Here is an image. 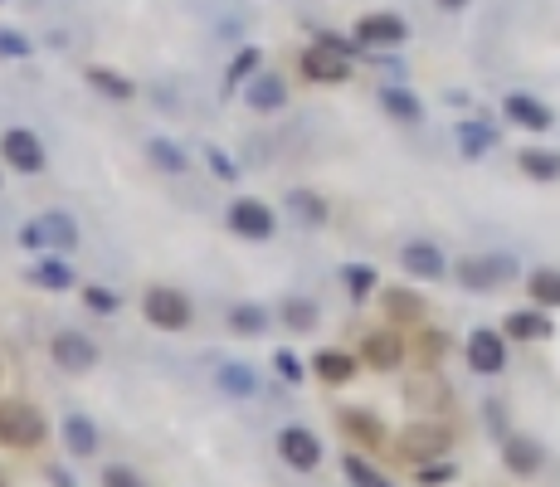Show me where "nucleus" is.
<instances>
[{"mask_svg":"<svg viewBox=\"0 0 560 487\" xmlns=\"http://www.w3.org/2000/svg\"><path fill=\"white\" fill-rule=\"evenodd\" d=\"M351 44L341 35H317V44L302 54V78L312 83H346L351 78Z\"/></svg>","mask_w":560,"mask_h":487,"instance_id":"obj_1","label":"nucleus"},{"mask_svg":"<svg viewBox=\"0 0 560 487\" xmlns=\"http://www.w3.org/2000/svg\"><path fill=\"white\" fill-rule=\"evenodd\" d=\"M20 249H30V254H69L78 244V225L69 220V215H39V220H30V225H20Z\"/></svg>","mask_w":560,"mask_h":487,"instance_id":"obj_2","label":"nucleus"},{"mask_svg":"<svg viewBox=\"0 0 560 487\" xmlns=\"http://www.w3.org/2000/svg\"><path fill=\"white\" fill-rule=\"evenodd\" d=\"M44 414L20 400H0V444L5 449H39L44 444Z\"/></svg>","mask_w":560,"mask_h":487,"instance_id":"obj_3","label":"nucleus"},{"mask_svg":"<svg viewBox=\"0 0 560 487\" xmlns=\"http://www.w3.org/2000/svg\"><path fill=\"white\" fill-rule=\"evenodd\" d=\"M142 312H147L151 327H161V332H186L190 317H195V307L181 288H166V283H156L147 288V298H142Z\"/></svg>","mask_w":560,"mask_h":487,"instance_id":"obj_4","label":"nucleus"},{"mask_svg":"<svg viewBox=\"0 0 560 487\" xmlns=\"http://www.w3.org/2000/svg\"><path fill=\"white\" fill-rule=\"evenodd\" d=\"M395 449H400V458H410V463H434L439 453H448V449H453V434H448L444 424H429V419H414L410 429H400Z\"/></svg>","mask_w":560,"mask_h":487,"instance_id":"obj_5","label":"nucleus"},{"mask_svg":"<svg viewBox=\"0 0 560 487\" xmlns=\"http://www.w3.org/2000/svg\"><path fill=\"white\" fill-rule=\"evenodd\" d=\"M512 273H517V263L507 259V254H478V259H458V283H463V288H473V293H492V288H502Z\"/></svg>","mask_w":560,"mask_h":487,"instance_id":"obj_6","label":"nucleus"},{"mask_svg":"<svg viewBox=\"0 0 560 487\" xmlns=\"http://www.w3.org/2000/svg\"><path fill=\"white\" fill-rule=\"evenodd\" d=\"M0 156H5V166L20 171V176L44 171V142H39L30 127H10V132L0 137Z\"/></svg>","mask_w":560,"mask_h":487,"instance_id":"obj_7","label":"nucleus"},{"mask_svg":"<svg viewBox=\"0 0 560 487\" xmlns=\"http://www.w3.org/2000/svg\"><path fill=\"white\" fill-rule=\"evenodd\" d=\"M49 356H54V366L69 375H83L98 366V341L83 337V332H59V337L49 341Z\"/></svg>","mask_w":560,"mask_h":487,"instance_id":"obj_8","label":"nucleus"},{"mask_svg":"<svg viewBox=\"0 0 560 487\" xmlns=\"http://www.w3.org/2000/svg\"><path fill=\"white\" fill-rule=\"evenodd\" d=\"M224 220H229V229H234L239 239H273V229H278V215H273L263 200H249V195L234 200Z\"/></svg>","mask_w":560,"mask_h":487,"instance_id":"obj_9","label":"nucleus"},{"mask_svg":"<svg viewBox=\"0 0 560 487\" xmlns=\"http://www.w3.org/2000/svg\"><path fill=\"white\" fill-rule=\"evenodd\" d=\"M507 366V332H492V327H478L468 337V371L478 375H497Z\"/></svg>","mask_w":560,"mask_h":487,"instance_id":"obj_10","label":"nucleus"},{"mask_svg":"<svg viewBox=\"0 0 560 487\" xmlns=\"http://www.w3.org/2000/svg\"><path fill=\"white\" fill-rule=\"evenodd\" d=\"M278 453H283V463H288V468H298V473H312V468L322 463V444H317V434H312V429H302V424H293V429H283V434H278Z\"/></svg>","mask_w":560,"mask_h":487,"instance_id":"obj_11","label":"nucleus"},{"mask_svg":"<svg viewBox=\"0 0 560 487\" xmlns=\"http://www.w3.org/2000/svg\"><path fill=\"white\" fill-rule=\"evenodd\" d=\"M405 35H410V25L400 15H390V10H375V15H361L356 20V39L361 44H380L385 49V44H400Z\"/></svg>","mask_w":560,"mask_h":487,"instance_id":"obj_12","label":"nucleus"},{"mask_svg":"<svg viewBox=\"0 0 560 487\" xmlns=\"http://www.w3.org/2000/svg\"><path fill=\"white\" fill-rule=\"evenodd\" d=\"M361 361L375 366V371H395L405 361V341L395 337L390 327H380V332H371V337L361 341Z\"/></svg>","mask_w":560,"mask_h":487,"instance_id":"obj_13","label":"nucleus"},{"mask_svg":"<svg viewBox=\"0 0 560 487\" xmlns=\"http://www.w3.org/2000/svg\"><path fill=\"white\" fill-rule=\"evenodd\" d=\"M502 113H507V122H517V127H526V132H546V127L556 122L551 108L536 103L531 93H507V98H502Z\"/></svg>","mask_w":560,"mask_h":487,"instance_id":"obj_14","label":"nucleus"},{"mask_svg":"<svg viewBox=\"0 0 560 487\" xmlns=\"http://www.w3.org/2000/svg\"><path fill=\"white\" fill-rule=\"evenodd\" d=\"M400 263H405V273H410V278H424V283H439V278L448 273L444 254H439L434 244H419V239L400 249Z\"/></svg>","mask_w":560,"mask_h":487,"instance_id":"obj_15","label":"nucleus"},{"mask_svg":"<svg viewBox=\"0 0 560 487\" xmlns=\"http://www.w3.org/2000/svg\"><path fill=\"white\" fill-rule=\"evenodd\" d=\"M336 424H341V434L356 439L361 449H380V444H385V424H380L371 410H341Z\"/></svg>","mask_w":560,"mask_h":487,"instance_id":"obj_16","label":"nucleus"},{"mask_svg":"<svg viewBox=\"0 0 560 487\" xmlns=\"http://www.w3.org/2000/svg\"><path fill=\"white\" fill-rule=\"evenodd\" d=\"M502 463L517 473V478H531V473H541V463H546V453L536 439H522V434H512L507 444H502Z\"/></svg>","mask_w":560,"mask_h":487,"instance_id":"obj_17","label":"nucleus"},{"mask_svg":"<svg viewBox=\"0 0 560 487\" xmlns=\"http://www.w3.org/2000/svg\"><path fill=\"white\" fill-rule=\"evenodd\" d=\"M64 453H74V458H93L98 453V424L88 414H69L64 419Z\"/></svg>","mask_w":560,"mask_h":487,"instance_id":"obj_18","label":"nucleus"},{"mask_svg":"<svg viewBox=\"0 0 560 487\" xmlns=\"http://www.w3.org/2000/svg\"><path fill=\"white\" fill-rule=\"evenodd\" d=\"M30 283H35V288H49V293H69V288H74V263L49 254V259H39L35 268H30Z\"/></svg>","mask_w":560,"mask_h":487,"instance_id":"obj_19","label":"nucleus"},{"mask_svg":"<svg viewBox=\"0 0 560 487\" xmlns=\"http://www.w3.org/2000/svg\"><path fill=\"white\" fill-rule=\"evenodd\" d=\"M288 103V83L278 74H254L249 78V108H259V113H278Z\"/></svg>","mask_w":560,"mask_h":487,"instance_id":"obj_20","label":"nucleus"},{"mask_svg":"<svg viewBox=\"0 0 560 487\" xmlns=\"http://www.w3.org/2000/svg\"><path fill=\"white\" fill-rule=\"evenodd\" d=\"M215 380H220L224 395H234V400H249V395H259V371H254V366H244V361H224Z\"/></svg>","mask_w":560,"mask_h":487,"instance_id":"obj_21","label":"nucleus"},{"mask_svg":"<svg viewBox=\"0 0 560 487\" xmlns=\"http://www.w3.org/2000/svg\"><path fill=\"white\" fill-rule=\"evenodd\" d=\"M312 375L327 380V385H346V380H356V356H346V351H317L312 356Z\"/></svg>","mask_w":560,"mask_h":487,"instance_id":"obj_22","label":"nucleus"},{"mask_svg":"<svg viewBox=\"0 0 560 487\" xmlns=\"http://www.w3.org/2000/svg\"><path fill=\"white\" fill-rule=\"evenodd\" d=\"M502 332H507V337H517V341L556 337V327H551V317H546V312H512V317L502 322Z\"/></svg>","mask_w":560,"mask_h":487,"instance_id":"obj_23","label":"nucleus"},{"mask_svg":"<svg viewBox=\"0 0 560 487\" xmlns=\"http://www.w3.org/2000/svg\"><path fill=\"white\" fill-rule=\"evenodd\" d=\"M147 161L156 171H166V176H186V147H176L171 137H151L147 142Z\"/></svg>","mask_w":560,"mask_h":487,"instance_id":"obj_24","label":"nucleus"},{"mask_svg":"<svg viewBox=\"0 0 560 487\" xmlns=\"http://www.w3.org/2000/svg\"><path fill=\"white\" fill-rule=\"evenodd\" d=\"M380 302H385L390 322H419V317H424V298H414L410 288H385Z\"/></svg>","mask_w":560,"mask_h":487,"instance_id":"obj_25","label":"nucleus"},{"mask_svg":"<svg viewBox=\"0 0 560 487\" xmlns=\"http://www.w3.org/2000/svg\"><path fill=\"white\" fill-rule=\"evenodd\" d=\"M517 166H522L531 181H560V156H556V151L526 147L522 156H517Z\"/></svg>","mask_w":560,"mask_h":487,"instance_id":"obj_26","label":"nucleus"},{"mask_svg":"<svg viewBox=\"0 0 560 487\" xmlns=\"http://www.w3.org/2000/svg\"><path fill=\"white\" fill-rule=\"evenodd\" d=\"M380 108L390 117H400V122H419L424 117V103L414 98L410 88H380Z\"/></svg>","mask_w":560,"mask_h":487,"instance_id":"obj_27","label":"nucleus"},{"mask_svg":"<svg viewBox=\"0 0 560 487\" xmlns=\"http://www.w3.org/2000/svg\"><path fill=\"white\" fill-rule=\"evenodd\" d=\"M229 327H234L239 337H263V332H268V312L254 307V302H234V307H229Z\"/></svg>","mask_w":560,"mask_h":487,"instance_id":"obj_28","label":"nucleus"},{"mask_svg":"<svg viewBox=\"0 0 560 487\" xmlns=\"http://www.w3.org/2000/svg\"><path fill=\"white\" fill-rule=\"evenodd\" d=\"M88 83L98 88V93H108L112 103H132L137 98V88H132V78H122V74H112V69H88Z\"/></svg>","mask_w":560,"mask_h":487,"instance_id":"obj_29","label":"nucleus"},{"mask_svg":"<svg viewBox=\"0 0 560 487\" xmlns=\"http://www.w3.org/2000/svg\"><path fill=\"white\" fill-rule=\"evenodd\" d=\"M341 473H346V483L351 487H395L380 468H371L361 453H346V458H341Z\"/></svg>","mask_w":560,"mask_h":487,"instance_id":"obj_30","label":"nucleus"},{"mask_svg":"<svg viewBox=\"0 0 560 487\" xmlns=\"http://www.w3.org/2000/svg\"><path fill=\"white\" fill-rule=\"evenodd\" d=\"M317 317H322V312H317V302L312 298H288L283 302V322H288V332H312V327H317Z\"/></svg>","mask_w":560,"mask_h":487,"instance_id":"obj_31","label":"nucleus"},{"mask_svg":"<svg viewBox=\"0 0 560 487\" xmlns=\"http://www.w3.org/2000/svg\"><path fill=\"white\" fill-rule=\"evenodd\" d=\"M526 288H531V298L541 307H560V268H536L526 278Z\"/></svg>","mask_w":560,"mask_h":487,"instance_id":"obj_32","label":"nucleus"},{"mask_svg":"<svg viewBox=\"0 0 560 487\" xmlns=\"http://www.w3.org/2000/svg\"><path fill=\"white\" fill-rule=\"evenodd\" d=\"M288 210H293L298 220H307V225H327V200L312 195V190H293V195H288Z\"/></svg>","mask_w":560,"mask_h":487,"instance_id":"obj_33","label":"nucleus"},{"mask_svg":"<svg viewBox=\"0 0 560 487\" xmlns=\"http://www.w3.org/2000/svg\"><path fill=\"white\" fill-rule=\"evenodd\" d=\"M458 142H463V156H483V151L497 142V132H492L487 122H463V127H458Z\"/></svg>","mask_w":560,"mask_h":487,"instance_id":"obj_34","label":"nucleus"},{"mask_svg":"<svg viewBox=\"0 0 560 487\" xmlns=\"http://www.w3.org/2000/svg\"><path fill=\"white\" fill-rule=\"evenodd\" d=\"M259 49H254V44H244V49H239V54H234V69H229V83H224V88H234V83H249V78L259 74Z\"/></svg>","mask_w":560,"mask_h":487,"instance_id":"obj_35","label":"nucleus"},{"mask_svg":"<svg viewBox=\"0 0 560 487\" xmlns=\"http://www.w3.org/2000/svg\"><path fill=\"white\" fill-rule=\"evenodd\" d=\"M444 346H448L444 332H419V341H414V356H419V366L429 371V366L444 356Z\"/></svg>","mask_w":560,"mask_h":487,"instance_id":"obj_36","label":"nucleus"},{"mask_svg":"<svg viewBox=\"0 0 560 487\" xmlns=\"http://www.w3.org/2000/svg\"><path fill=\"white\" fill-rule=\"evenodd\" d=\"M83 302H88V312H98V317H112V312H117V293L103 288V283H88V288H83Z\"/></svg>","mask_w":560,"mask_h":487,"instance_id":"obj_37","label":"nucleus"},{"mask_svg":"<svg viewBox=\"0 0 560 487\" xmlns=\"http://www.w3.org/2000/svg\"><path fill=\"white\" fill-rule=\"evenodd\" d=\"M346 288H351V298L366 302L375 293V273L371 268H346Z\"/></svg>","mask_w":560,"mask_h":487,"instance_id":"obj_38","label":"nucleus"},{"mask_svg":"<svg viewBox=\"0 0 560 487\" xmlns=\"http://www.w3.org/2000/svg\"><path fill=\"white\" fill-rule=\"evenodd\" d=\"M103 487H147V478L132 473V468H122V463H108L103 468Z\"/></svg>","mask_w":560,"mask_h":487,"instance_id":"obj_39","label":"nucleus"},{"mask_svg":"<svg viewBox=\"0 0 560 487\" xmlns=\"http://www.w3.org/2000/svg\"><path fill=\"white\" fill-rule=\"evenodd\" d=\"M0 59H30V39L15 30H0Z\"/></svg>","mask_w":560,"mask_h":487,"instance_id":"obj_40","label":"nucleus"},{"mask_svg":"<svg viewBox=\"0 0 560 487\" xmlns=\"http://www.w3.org/2000/svg\"><path fill=\"white\" fill-rule=\"evenodd\" d=\"M419 483L424 487H439V483H453V463H419Z\"/></svg>","mask_w":560,"mask_h":487,"instance_id":"obj_41","label":"nucleus"},{"mask_svg":"<svg viewBox=\"0 0 560 487\" xmlns=\"http://www.w3.org/2000/svg\"><path fill=\"white\" fill-rule=\"evenodd\" d=\"M205 161H210V171H215L220 181H239V166H234L220 147H205Z\"/></svg>","mask_w":560,"mask_h":487,"instance_id":"obj_42","label":"nucleus"},{"mask_svg":"<svg viewBox=\"0 0 560 487\" xmlns=\"http://www.w3.org/2000/svg\"><path fill=\"white\" fill-rule=\"evenodd\" d=\"M273 371L283 375L288 385H298V380H302V361L293 356V351H278V356H273Z\"/></svg>","mask_w":560,"mask_h":487,"instance_id":"obj_43","label":"nucleus"},{"mask_svg":"<svg viewBox=\"0 0 560 487\" xmlns=\"http://www.w3.org/2000/svg\"><path fill=\"white\" fill-rule=\"evenodd\" d=\"M439 5H444V10H463L468 0H439Z\"/></svg>","mask_w":560,"mask_h":487,"instance_id":"obj_44","label":"nucleus"},{"mask_svg":"<svg viewBox=\"0 0 560 487\" xmlns=\"http://www.w3.org/2000/svg\"><path fill=\"white\" fill-rule=\"evenodd\" d=\"M0 487H5V478H0Z\"/></svg>","mask_w":560,"mask_h":487,"instance_id":"obj_45","label":"nucleus"}]
</instances>
